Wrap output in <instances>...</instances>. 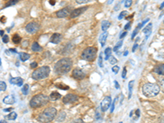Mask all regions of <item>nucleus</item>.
I'll use <instances>...</instances> for the list:
<instances>
[{
	"label": "nucleus",
	"instance_id": "nucleus-4",
	"mask_svg": "<svg viewBox=\"0 0 164 123\" xmlns=\"http://www.w3.org/2000/svg\"><path fill=\"white\" fill-rule=\"evenodd\" d=\"M160 88L157 84L154 83H146L142 87V92L144 94V96L151 98V97L156 96L159 94Z\"/></svg>",
	"mask_w": 164,
	"mask_h": 123
},
{
	"label": "nucleus",
	"instance_id": "nucleus-7",
	"mask_svg": "<svg viewBox=\"0 0 164 123\" xmlns=\"http://www.w3.org/2000/svg\"><path fill=\"white\" fill-rule=\"evenodd\" d=\"M25 29L27 33L33 35V34H35L39 30V24L35 22H30L26 26Z\"/></svg>",
	"mask_w": 164,
	"mask_h": 123
},
{
	"label": "nucleus",
	"instance_id": "nucleus-38",
	"mask_svg": "<svg viewBox=\"0 0 164 123\" xmlns=\"http://www.w3.org/2000/svg\"><path fill=\"white\" fill-rule=\"evenodd\" d=\"M132 4V0H126L125 1V7H130Z\"/></svg>",
	"mask_w": 164,
	"mask_h": 123
},
{
	"label": "nucleus",
	"instance_id": "nucleus-1",
	"mask_svg": "<svg viewBox=\"0 0 164 123\" xmlns=\"http://www.w3.org/2000/svg\"><path fill=\"white\" fill-rule=\"evenodd\" d=\"M72 60L70 58H63L58 60L54 66V71L58 75H64L68 73L72 67Z\"/></svg>",
	"mask_w": 164,
	"mask_h": 123
},
{
	"label": "nucleus",
	"instance_id": "nucleus-52",
	"mask_svg": "<svg viewBox=\"0 0 164 123\" xmlns=\"http://www.w3.org/2000/svg\"><path fill=\"white\" fill-rule=\"evenodd\" d=\"M0 34H1V36H2V37H3V36H4V31H3V30L0 31Z\"/></svg>",
	"mask_w": 164,
	"mask_h": 123
},
{
	"label": "nucleus",
	"instance_id": "nucleus-13",
	"mask_svg": "<svg viewBox=\"0 0 164 123\" xmlns=\"http://www.w3.org/2000/svg\"><path fill=\"white\" fill-rule=\"evenodd\" d=\"M62 40V35L59 33H54L53 35L50 38V43H54V44H58L61 42Z\"/></svg>",
	"mask_w": 164,
	"mask_h": 123
},
{
	"label": "nucleus",
	"instance_id": "nucleus-17",
	"mask_svg": "<svg viewBox=\"0 0 164 123\" xmlns=\"http://www.w3.org/2000/svg\"><path fill=\"white\" fill-rule=\"evenodd\" d=\"M110 26H111V22H109V21H107V20L103 21L102 23H101V28H102V31H103V32H106L107 30L110 27Z\"/></svg>",
	"mask_w": 164,
	"mask_h": 123
},
{
	"label": "nucleus",
	"instance_id": "nucleus-9",
	"mask_svg": "<svg viewBox=\"0 0 164 123\" xmlns=\"http://www.w3.org/2000/svg\"><path fill=\"white\" fill-rule=\"evenodd\" d=\"M79 100V97L77 96L76 94H68L67 95H65L63 99V102L64 103H76Z\"/></svg>",
	"mask_w": 164,
	"mask_h": 123
},
{
	"label": "nucleus",
	"instance_id": "nucleus-5",
	"mask_svg": "<svg viewBox=\"0 0 164 123\" xmlns=\"http://www.w3.org/2000/svg\"><path fill=\"white\" fill-rule=\"evenodd\" d=\"M50 67H48V66H43L39 68H37L35 69L33 72H32V78L34 80H43V79H45L47 78L49 74H50Z\"/></svg>",
	"mask_w": 164,
	"mask_h": 123
},
{
	"label": "nucleus",
	"instance_id": "nucleus-8",
	"mask_svg": "<svg viewBox=\"0 0 164 123\" xmlns=\"http://www.w3.org/2000/svg\"><path fill=\"white\" fill-rule=\"evenodd\" d=\"M112 104V99L110 96L104 97V99L102 100L100 103V108L102 112H106L109 108L110 105Z\"/></svg>",
	"mask_w": 164,
	"mask_h": 123
},
{
	"label": "nucleus",
	"instance_id": "nucleus-32",
	"mask_svg": "<svg viewBox=\"0 0 164 123\" xmlns=\"http://www.w3.org/2000/svg\"><path fill=\"white\" fill-rule=\"evenodd\" d=\"M6 89H7V85H6V83L4 81L1 80V81H0V90L2 91V92H3V91L6 90Z\"/></svg>",
	"mask_w": 164,
	"mask_h": 123
},
{
	"label": "nucleus",
	"instance_id": "nucleus-34",
	"mask_svg": "<svg viewBox=\"0 0 164 123\" xmlns=\"http://www.w3.org/2000/svg\"><path fill=\"white\" fill-rule=\"evenodd\" d=\"M98 63H99V66L100 67H103V53L101 52L100 54H99V60H98Z\"/></svg>",
	"mask_w": 164,
	"mask_h": 123
},
{
	"label": "nucleus",
	"instance_id": "nucleus-25",
	"mask_svg": "<svg viewBox=\"0 0 164 123\" xmlns=\"http://www.w3.org/2000/svg\"><path fill=\"white\" fill-rule=\"evenodd\" d=\"M55 86L58 88V89H60V90H68L69 87L68 86H67V85H65V84H63V83H58V84H56Z\"/></svg>",
	"mask_w": 164,
	"mask_h": 123
},
{
	"label": "nucleus",
	"instance_id": "nucleus-26",
	"mask_svg": "<svg viewBox=\"0 0 164 123\" xmlns=\"http://www.w3.org/2000/svg\"><path fill=\"white\" fill-rule=\"evenodd\" d=\"M12 42L14 43H19L21 41V38L17 35V34H15L13 36H12Z\"/></svg>",
	"mask_w": 164,
	"mask_h": 123
},
{
	"label": "nucleus",
	"instance_id": "nucleus-40",
	"mask_svg": "<svg viewBox=\"0 0 164 123\" xmlns=\"http://www.w3.org/2000/svg\"><path fill=\"white\" fill-rule=\"evenodd\" d=\"M119 69H120V68H119V67H118V66H114V67L112 68V71L114 73H116H116L119 71Z\"/></svg>",
	"mask_w": 164,
	"mask_h": 123
},
{
	"label": "nucleus",
	"instance_id": "nucleus-43",
	"mask_svg": "<svg viewBox=\"0 0 164 123\" xmlns=\"http://www.w3.org/2000/svg\"><path fill=\"white\" fill-rule=\"evenodd\" d=\"M126 75H127V68L126 67H124V69H123V71H122V78H125L126 77Z\"/></svg>",
	"mask_w": 164,
	"mask_h": 123
},
{
	"label": "nucleus",
	"instance_id": "nucleus-18",
	"mask_svg": "<svg viewBox=\"0 0 164 123\" xmlns=\"http://www.w3.org/2000/svg\"><path fill=\"white\" fill-rule=\"evenodd\" d=\"M154 71L159 75H164V64L159 65V66L155 67Z\"/></svg>",
	"mask_w": 164,
	"mask_h": 123
},
{
	"label": "nucleus",
	"instance_id": "nucleus-16",
	"mask_svg": "<svg viewBox=\"0 0 164 123\" xmlns=\"http://www.w3.org/2000/svg\"><path fill=\"white\" fill-rule=\"evenodd\" d=\"M152 29H153V24L149 23L147 27H145V28L143 30V33H144L146 35V39H148L149 35L152 32Z\"/></svg>",
	"mask_w": 164,
	"mask_h": 123
},
{
	"label": "nucleus",
	"instance_id": "nucleus-49",
	"mask_svg": "<svg viewBox=\"0 0 164 123\" xmlns=\"http://www.w3.org/2000/svg\"><path fill=\"white\" fill-rule=\"evenodd\" d=\"M114 83H115V86H116V89H117V90H118V89L120 88V86H119L118 82H117L116 80H115V81H114Z\"/></svg>",
	"mask_w": 164,
	"mask_h": 123
},
{
	"label": "nucleus",
	"instance_id": "nucleus-22",
	"mask_svg": "<svg viewBox=\"0 0 164 123\" xmlns=\"http://www.w3.org/2000/svg\"><path fill=\"white\" fill-rule=\"evenodd\" d=\"M135 86V80H131L128 83V90H129V95H128V99L131 98V94H132L133 87Z\"/></svg>",
	"mask_w": 164,
	"mask_h": 123
},
{
	"label": "nucleus",
	"instance_id": "nucleus-6",
	"mask_svg": "<svg viewBox=\"0 0 164 123\" xmlns=\"http://www.w3.org/2000/svg\"><path fill=\"white\" fill-rule=\"evenodd\" d=\"M98 49L95 47H88L82 52L81 58L88 62H93L96 58Z\"/></svg>",
	"mask_w": 164,
	"mask_h": 123
},
{
	"label": "nucleus",
	"instance_id": "nucleus-44",
	"mask_svg": "<svg viewBox=\"0 0 164 123\" xmlns=\"http://www.w3.org/2000/svg\"><path fill=\"white\" fill-rule=\"evenodd\" d=\"M71 123H84V122L81 119H76Z\"/></svg>",
	"mask_w": 164,
	"mask_h": 123
},
{
	"label": "nucleus",
	"instance_id": "nucleus-30",
	"mask_svg": "<svg viewBox=\"0 0 164 123\" xmlns=\"http://www.w3.org/2000/svg\"><path fill=\"white\" fill-rule=\"evenodd\" d=\"M122 44H123V41H122V40H120L119 42H117V43H116V45L114 46V48H113V51H114V52H117V51L121 48Z\"/></svg>",
	"mask_w": 164,
	"mask_h": 123
},
{
	"label": "nucleus",
	"instance_id": "nucleus-19",
	"mask_svg": "<svg viewBox=\"0 0 164 123\" xmlns=\"http://www.w3.org/2000/svg\"><path fill=\"white\" fill-rule=\"evenodd\" d=\"M108 35V33L107 32V31L106 32H103L102 35H101L100 38H99V42H100V44L102 47H103V46L105 45Z\"/></svg>",
	"mask_w": 164,
	"mask_h": 123
},
{
	"label": "nucleus",
	"instance_id": "nucleus-15",
	"mask_svg": "<svg viewBox=\"0 0 164 123\" xmlns=\"http://www.w3.org/2000/svg\"><path fill=\"white\" fill-rule=\"evenodd\" d=\"M3 101L6 104H13L15 103V97L13 95H7L3 99Z\"/></svg>",
	"mask_w": 164,
	"mask_h": 123
},
{
	"label": "nucleus",
	"instance_id": "nucleus-11",
	"mask_svg": "<svg viewBox=\"0 0 164 123\" xmlns=\"http://www.w3.org/2000/svg\"><path fill=\"white\" fill-rule=\"evenodd\" d=\"M72 76L76 80H83L85 77V73L82 70L79 69V68H76L72 71Z\"/></svg>",
	"mask_w": 164,
	"mask_h": 123
},
{
	"label": "nucleus",
	"instance_id": "nucleus-53",
	"mask_svg": "<svg viewBox=\"0 0 164 123\" xmlns=\"http://www.w3.org/2000/svg\"><path fill=\"white\" fill-rule=\"evenodd\" d=\"M128 54H129V52H128L127 50H126V51L124 52V56H127V55H128Z\"/></svg>",
	"mask_w": 164,
	"mask_h": 123
},
{
	"label": "nucleus",
	"instance_id": "nucleus-20",
	"mask_svg": "<svg viewBox=\"0 0 164 123\" xmlns=\"http://www.w3.org/2000/svg\"><path fill=\"white\" fill-rule=\"evenodd\" d=\"M31 50L33 52H40L42 51V47L37 42H34L31 45Z\"/></svg>",
	"mask_w": 164,
	"mask_h": 123
},
{
	"label": "nucleus",
	"instance_id": "nucleus-45",
	"mask_svg": "<svg viewBox=\"0 0 164 123\" xmlns=\"http://www.w3.org/2000/svg\"><path fill=\"white\" fill-rule=\"evenodd\" d=\"M115 103H116V99L113 101L112 104V107H111V112H112L114 111V108H115Z\"/></svg>",
	"mask_w": 164,
	"mask_h": 123
},
{
	"label": "nucleus",
	"instance_id": "nucleus-56",
	"mask_svg": "<svg viewBox=\"0 0 164 123\" xmlns=\"http://www.w3.org/2000/svg\"><path fill=\"white\" fill-rule=\"evenodd\" d=\"M119 123H122V122H119Z\"/></svg>",
	"mask_w": 164,
	"mask_h": 123
},
{
	"label": "nucleus",
	"instance_id": "nucleus-37",
	"mask_svg": "<svg viewBox=\"0 0 164 123\" xmlns=\"http://www.w3.org/2000/svg\"><path fill=\"white\" fill-rule=\"evenodd\" d=\"M139 31H140V29H139L138 27H136V28L135 29V31H133L132 35H131V39H134V38L135 37V36H136V35H137Z\"/></svg>",
	"mask_w": 164,
	"mask_h": 123
},
{
	"label": "nucleus",
	"instance_id": "nucleus-39",
	"mask_svg": "<svg viewBox=\"0 0 164 123\" xmlns=\"http://www.w3.org/2000/svg\"><path fill=\"white\" fill-rule=\"evenodd\" d=\"M91 0H76V2L78 3V4H82V3H86L88 2H90Z\"/></svg>",
	"mask_w": 164,
	"mask_h": 123
},
{
	"label": "nucleus",
	"instance_id": "nucleus-12",
	"mask_svg": "<svg viewBox=\"0 0 164 123\" xmlns=\"http://www.w3.org/2000/svg\"><path fill=\"white\" fill-rule=\"evenodd\" d=\"M87 8H88V7L85 6V7H79V8L74 9L73 11L71 12V13L70 15V17L73 19V18H76L77 16H80L83 12H85L87 10Z\"/></svg>",
	"mask_w": 164,
	"mask_h": 123
},
{
	"label": "nucleus",
	"instance_id": "nucleus-54",
	"mask_svg": "<svg viewBox=\"0 0 164 123\" xmlns=\"http://www.w3.org/2000/svg\"><path fill=\"white\" fill-rule=\"evenodd\" d=\"M163 7H164V2L161 4V6H160V8H163Z\"/></svg>",
	"mask_w": 164,
	"mask_h": 123
},
{
	"label": "nucleus",
	"instance_id": "nucleus-36",
	"mask_svg": "<svg viewBox=\"0 0 164 123\" xmlns=\"http://www.w3.org/2000/svg\"><path fill=\"white\" fill-rule=\"evenodd\" d=\"M109 63H111V64H112V65H114V64H116V63H117V60H116V58H115V57H113V56H111L110 58H109Z\"/></svg>",
	"mask_w": 164,
	"mask_h": 123
},
{
	"label": "nucleus",
	"instance_id": "nucleus-27",
	"mask_svg": "<svg viewBox=\"0 0 164 123\" xmlns=\"http://www.w3.org/2000/svg\"><path fill=\"white\" fill-rule=\"evenodd\" d=\"M104 54L106 55L105 59H106V60L109 59V58L112 56V48H110V47H108V48L105 49V51H104Z\"/></svg>",
	"mask_w": 164,
	"mask_h": 123
},
{
	"label": "nucleus",
	"instance_id": "nucleus-23",
	"mask_svg": "<svg viewBox=\"0 0 164 123\" xmlns=\"http://www.w3.org/2000/svg\"><path fill=\"white\" fill-rule=\"evenodd\" d=\"M61 97H62V95H61L58 92L54 91V92H52L51 94H50V99H51V100H53V101H55V100L59 99Z\"/></svg>",
	"mask_w": 164,
	"mask_h": 123
},
{
	"label": "nucleus",
	"instance_id": "nucleus-14",
	"mask_svg": "<svg viewBox=\"0 0 164 123\" xmlns=\"http://www.w3.org/2000/svg\"><path fill=\"white\" fill-rule=\"evenodd\" d=\"M11 84L12 85H16L18 86H21L22 84H23V79L21 78V77H12L11 78L10 80H9Z\"/></svg>",
	"mask_w": 164,
	"mask_h": 123
},
{
	"label": "nucleus",
	"instance_id": "nucleus-42",
	"mask_svg": "<svg viewBox=\"0 0 164 123\" xmlns=\"http://www.w3.org/2000/svg\"><path fill=\"white\" fill-rule=\"evenodd\" d=\"M38 66V63H36V62H33V63H31V68H36Z\"/></svg>",
	"mask_w": 164,
	"mask_h": 123
},
{
	"label": "nucleus",
	"instance_id": "nucleus-47",
	"mask_svg": "<svg viewBox=\"0 0 164 123\" xmlns=\"http://www.w3.org/2000/svg\"><path fill=\"white\" fill-rule=\"evenodd\" d=\"M130 27H131V22H128L127 25L125 26V27H124V29H125V30H129V28H130Z\"/></svg>",
	"mask_w": 164,
	"mask_h": 123
},
{
	"label": "nucleus",
	"instance_id": "nucleus-28",
	"mask_svg": "<svg viewBox=\"0 0 164 123\" xmlns=\"http://www.w3.org/2000/svg\"><path fill=\"white\" fill-rule=\"evenodd\" d=\"M19 2V0H9L7 3L4 7H12V6L16 5V3Z\"/></svg>",
	"mask_w": 164,
	"mask_h": 123
},
{
	"label": "nucleus",
	"instance_id": "nucleus-24",
	"mask_svg": "<svg viewBox=\"0 0 164 123\" xmlns=\"http://www.w3.org/2000/svg\"><path fill=\"white\" fill-rule=\"evenodd\" d=\"M19 56H20V59H21L22 62H26L28 59L30 58V54H27V53H20L19 54Z\"/></svg>",
	"mask_w": 164,
	"mask_h": 123
},
{
	"label": "nucleus",
	"instance_id": "nucleus-21",
	"mask_svg": "<svg viewBox=\"0 0 164 123\" xmlns=\"http://www.w3.org/2000/svg\"><path fill=\"white\" fill-rule=\"evenodd\" d=\"M65 118H66V112H61L56 117V122H63L64 120H65Z\"/></svg>",
	"mask_w": 164,
	"mask_h": 123
},
{
	"label": "nucleus",
	"instance_id": "nucleus-57",
	"mask_svg": "<svg viewBox=\"0 0 164 123\" xmlns=\"http://www.w3.org/2000/svg\"><path fill=\"white\" fill-rule=\"evenodd\" d=\"M163 22H164V20H163Z\"/></svg>",
	"mask_w": 164,
	"mask_h": 123
},
{
	"label": "nucleus",
	"instance_id": "nucleus-48",
	"mask_svg": "<svg viewBox=\"0 0 164 123\" xmlns=\"http://www.w3.org/2000/svg\"><path fill=\"white\" fill-rule=\"evenodd\" d=\"M127 35V33L126 32V31H125V32H123L122 35H120V39H122V38H124L125 36H126V35Z\"/></svg>",
	"mask_w": 164,
	"mask_h": 123
},
{
	"label": "nucleus",
	"instance_id": "nucleus-55",
	"mask_svg": "<svg viewBox=\"0 0 164 123\" xmlns=\"http://www.w3.org/2000/svg\"><path fill=\"white\" fill-rule=\"evenodd\" d=\"M1 123H7V122L4 121V120H2V121H1Z\"/></svg>",
	"mask_w": 164,
	"mask_h": 123
},
{
	"label": "nucleus",
	"instance_id": "nucleus-35",
	"mask_svg": "<svg viewBox=\"0 0 164 123\" xmlns=\"http://www.w3.org/2000/svg\"><path fill=\"white\" fill-rule=\"evenodd\" d=\"M148 22H149V18H146V19H145V20H144L143 22H141V23H140V24H139L136 27H138L139 29H140V28H142V27H144V25H145V24H146Z\"/></svg>",
	"mask_w": 164,
	"mask_h": 123
},
{
	"label": "nucleus",
	"instance_id": "nucleus-10",
	"mask_svg": "<svg viewBox=\"0 0 164 123\" xmlns=\"http://www.w3.org/2000/svg\"><path fill=\"white\" fill-rule=\"evenodd\" d=\"M71 12L72 11H71V7H64L63 9H61V10L57 12L56 16L58 18H65L67 16H70L71 13Z\"/></svg>",
	"mask_w": 164,
	"mask_h": 123
},
{
	"label": "nucleus",
	"instance_id": "nucleus-50",
	"mask_svg": "<svg viewBox=\"0 0 164 123\" xmlns=\"http://www.w3.org/2000/svg\"><path fill=\"white\" fill-rule=\"evenodd\" d=\"M12 110V107H10V108H7V109H3L4 112H11Z\"/></svg>",
	"mask_w": 164,
	"mask_h": 123
},
{
	"label": "nucleus",
	"instance_id": "nucleus-51",
	"mask_svg": "<svg viewBox=\"0 0 164 123\" xmlns=\"http://www.w3.org/2000/svg\"><path fill=\"white\" fill-rule=\"evenodd\" d=\"M9 51L12 52V53H16V50L14 48H9Z\"/></svg>",
	"mask_w": 164,
	"mask_h": 123
},
{
	"label": "nucleus",
	"instance_id": "nucleus-33",
	"mask_svg": "<svg viewBox=\"0 0 164 123\" xmlns=\"http://www.w3.org/2000/svg\"><path fill=\"white\" fill-rule=\"evenodd\" d=\"M127 15H128V12L122 11V12L119 14V16H118V20H122V19H123L124 17H126Z\"/></svg>",
	"mask_w": 164,
	"mask_h": 123
},
{
	"label": "nucleus",
	"instance_id": "nucleus-3",
	"mask_svg": "<svg viewBox=\"0 0 164 123\" xmlns=\"http://www.w3.org/2000/svg\"><path fill=\"white\" fill-rule=\"evenodd\" d=\"M49 98L43 94H39L37 95L34 96L30 101V106L33 108H37L42 106H44L49 102Z\"/></svg>",
	"mask_w": 164,
	"mask_h": 123
},
{
	"label": "nucleus",
	"instance_id": "nucleus-46",
	"mask_svg": "<svg viewBox=\"0 0 164 123\" xmlns=\"http://www.w3.org/2000/svg\"><path fill=\"white\" fill-rule=\"evenodd\" d=\"M138 46H139V45H138V43H135V44H134V46H133V48H132V52H133V53H134V52H135V50L137 49Z\"/></svg>",
	"mask_w": 164,
	"mask_h": 123
},
{
	"label": "nucleus",
	"instance_id": "nucleus-41",
	"mask_svg": "<svg viewBox=\"0 0 164 123\" xmlns=\"http://www.w3.org/2000/svg\"><path fill=\"white\" fill-rule=\"evenodd\" d=\"M8 40H9V37H8V35H4L3 37V42L4 43H7L8 42Z\"/></svg>",
	"mask_w": 164,
	"mask_h": 123
},
{
	"label": "nucleus",
	"instance_id": "nucleus-2",
	"mask_svg": "<svg viewBox=\"0 0 164 123\" xmlns=\"http://www.w3.org/2000/svg\"><path fill=\"white\" fill-rule=\"evenodd\" d=\"M57 116V109L53 107H49L44 109L38 117V121L40 123H49Z\"/></svg>",
	"mask_w": 164,
	"mask_h": 123
},
{
	"label": "nucleus",
	"instance_id": "nucleus-29",
	"mask_svg": "<svg viewBox=\"0 0 164 123\" xmlns=\"http://www.w3.org/2000/svg\"><path fill=\"white\" fill-rule=\"evenodd\" d=\"M6 118H7V119H9V120H15V119H16V118H17V114H16V112H10Z\"/></svg>",
	"mask_w": 164,
	"mask_h": 123
},
{
	"label": "nucleus",
	"instance_id": "nucleus-31",
	"mask_svg": "<svg viewBox=\"0 0 164 123\" xmlns=\"http://www.w3.org/2000/svg\"><path fill=\"white\" fill-rule=\"evenodd\" d=\"M21 90H22V93H23L24 95H27V94H28V92H29V85H28V84L24 85Z\"/></svg>",
	"mask_w": 164,
	"mask_h": 123
}]
</instances>
